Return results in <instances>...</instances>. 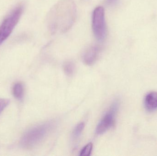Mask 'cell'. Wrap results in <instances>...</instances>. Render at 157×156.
I'll return each mask as SVG.
<instances>
[{"label":"cell","mask_w":157,"mask_h":156,"mask_svg":"<svg viewBox=\"0 0 157 156\" xmlns=\"http://www.w3.org/2000/svg\"><path fill=\"white\" fill-rule=\"evenodd\" d=\"M77 7L74 0H60L54 5L48 15V26L52 34H63L74 24Z\"/></svg>","instance_id":"obj_1"},{"label":"cell","mask_w":157,"mask_h":156,"mask_svg":"<svg viewBox=\"0 0 157 156\" xmlns=\"http://www.w3.org/2000/svg\"><path fill=\"white\" fill-rule=\"evenodd\" d=\"M53 123L48 122L33 127L25 133L21 139V145L26 149L33 148L44 139L51 130Z\"/></svg>","instance_id":"obj_2"},{"label":"cell","mask_w":157,"mask_h":156,"mask_svg":"<svg viewBox=\"0 0 157 156\" xmlns=\"http://www.w3.org/2000/svg\"><path fill=\"white\" fill-rule=\"evenodd\" d=\"M92 29L94 36L99 42L105 40L107 35V27L105 11L102 6L96 7L92 15Z\"/></svg>","instance_id":"obj_3"},{"label":"cell","mask_w":157,"mask_h":156,"mask_svg":"<svg viewBox=\"0 0 157 156\" xmlns=\"http://www.w3.org/2000/svg\"><path fill=\"white\" fill-rule=\"evenodd\" d=\"M23 11L21 5L14 9L0 25V45L6 40L18 23Z\"/></svg>","instance_id":"obj_4"},{"label":"cell","mask_w":157,"mask_h":156,"mask_svg":"<svg viewBox=\"0 0 157 156\" xmlns=\"http://www.w3.org/2000/svg\"><path fill=\"white\" fill-rule=\"evenodd\" d=\"M119 107V101L116 100L112 103L109 111L98 124L96 129V133L98 134L101 135L104 133L113 126Z\"/></svg>","instance_id":"obj_5"},{"label":"cell","mask_w":157,"mask_h":156,"mask_svg":"<svg viewBox=\"0 0 157 156\" xmlns=\"http://www.w3.org/2000/svg\"><path fill=\"white\" fill-rule=\"evenodd\" d=\"M101 51V47L99 45H94L86 49L83 55V61L86 65L90 66L97 61Z\"/></svg>","instance_id":"obj_6"},{"label":"cell","mask_w":157,"mask_h":156,"mask_svg":"<svg viewBox=\"0 0 157 156\" xmlns=\"http://www.w3.org/2000/svg\"><path fill=\"white\" fill-rule=\"evenodd\" d=\"M145 106L148 111H153L157 109V92H152L145 98Z\"/></svg>","instance_id":"obj_7"},{"label":"cell","mask_w":157,"mask_h":156,"mask_svg":"<svg viewBox=\"0 0 157 156\" xmlns=\"http://www.w3.org/2000/svg\"><path fill=\"white\" fill-rule=\"evenodd\" d=\"M24 88L23 84L17 83L14 86L13 93L17 99H21L24 95Z\"/></svg>","instance_id":"obj_8"},{"label":"cell","mask_w":157,"mask_h":156,"mask_svg":"<svg viewBox=\"0 0 157 156\" xmlns=\"http://www.w3.org/2000/svg\"><path fill=\"white\" fill-rule=\"evenodd\" d=\"M75 67V65L71 61H67L63 65V70L64 73L67 76H71L74 72Z\"/></svg>","instance_id":"obj_9"},{"label":"cell","mask_w":157,"mask_h":156,"mask_svg":"<svg viewBox=\"0 0 157 156\" xmlns=\"http://www.w3.org/2000/svg\"><path fill=\"white\" fill-rule=\"evenodd\" d=\"M84 127L85 124L83 122L80 123L75 127L73 132V136L74 138L77 139L79 137L84 130Z\"/></svg>","instance_id":"obj_10"},{"label":"cell","mask_w":157,"mask_h":156,"mask_svg":"<svg viewBox=\"0 0 157 156\" xmlns=\"http://www.w3.org/2000/svg\"><path fill=\"white\" fill-rule=\"evenodd\" d=\"M92 148H93V145L91 143L87 144L81 150L79 155L83 156L90 155L91 152H92Z\"/></svg>","instance_id":"obj_11"},{"label":"cell","mask_w":157,"mask_h":156,"mask_svg":"<svg viewBox=\"0 0 157 156\" xmlns=\"http://www.w3.org/2000/svg\"><path fill=\"white\" fill-rule=\"evenodd\" d=\"M9 102H10V101H9V100H7V99H0V113L8 105Z\"/></svg>","instance_id":"obj_12"},{"label":"cell","mask_w":157,"mask_h":156,"mask_svg":"<svg viewBox=\"0 0 157 156\" xmlns=\"http://www.w3.org/2000/svg\"><path fill=\"white\" fill-rule=\"evenodd\" d=\"M106 2L109 5L113 6L118 3L119 0H106Z\"/></svg>","instance_id":"obj_13"}]
</instances>
